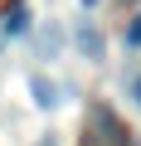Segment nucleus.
<instances>
[{"label":"nucleus","mask_w":141,"mask_h":146,"mask_svg":"<svg viewBox=\"0 0 141 146\" xmlns=\"http://www.w3.org/2000/svg\"><path fill=\"white\" fill-rule=\"evenodd\" d=\"M29 93H34V102H39L44 112H49V107H58V88L44 78V73H34V78H29Z\"/></svg>","instance_id":"nucleus-1"},{"label":"nucleus","mask_w":141,"mask_h":146,"mask_svg":"<svg viewBox=\"0 0 141 146\" xmlns=\"http://www.w3.org/2000/svg\"><path fill=\"white\" fill-rule=\"evenodd\" d=\"M24 29H29V10H24V5H15V10L5 15V29H0V34H24Z\"/></svg>","instance_id":"nucleus-2"},{"label":"nucleus","mask_w":141,"mask_h":146,"mask_svg":"<svg viewBox=\"0 0 141 146\" xmlns=\"http://www.w3.org/2000/svg\"><path fill=\"white\" fill-rule=\"evenodd\" d=\"M126 44H141V15L131 20V29H126Z\"/></svg>","instance_id":"nucleus-3"},{"label":"nucleus","mask_w":141,"mask_h":146,"mask_svg":"<svg viewBox=\"0 0 141 146\" xmlns=\"http://www.w3.org/2000/svg\"><path fill=\"white\" fill-rule=\"evenodd\" d=\"M131 98H136V102H141V78H136V83H131Z\"/></svg>","instance_id":"nucleus-4"},{"label":"nucleus","mask_w":141,"mask_h":146,"mask_svg":"<svg viewBox=\"0 0 141 146\" xmlns=\"http://www.w3.org/2000/svg\"><path fill=\"white\" fill-rule=\"evenodd\" d=\"M39 146H58V141H54V136H44V141H39Z\"/></svg>","instance_id":"nucleus-5"}]
</instances>
